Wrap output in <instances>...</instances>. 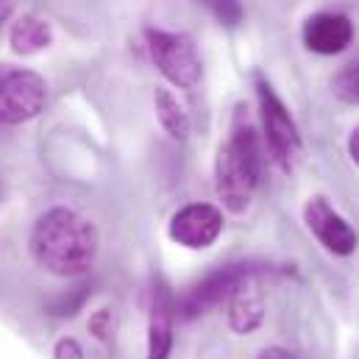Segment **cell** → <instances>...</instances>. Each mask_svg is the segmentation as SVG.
<instances>
[{"label":"cell","mask_w":359,"mask_h":359,"mask_svg":"<svg viewBox=\"0 0 359 359\" xmlns=\"http://www.w3.org/2000/svg\"><path fill=\"white\" fill-rule=\"evenodd\" d=\"M31 257L59 278H79L95 265L97 231L81 212L53 206L42 212L31 229Z\"/></svg>","instance_id":"6da1fadb"},{"label":"cell","mask_w":359,"mask_h":359,"mask_svg":"<svg viewBox=\"0 0 359 359\" xmlns=\"http://www.w3.org/2000/svg\"><path fill=\"white\" fill-rule=\"evenodd\" d=\"M262 165H265V156L257 137V126L251 123L248 109L240 103L231 123V134L220 145L215 159V187L223 206L231 215L248 212L262 179Z\"/></svg>","instance_id":"7a4b0ae2"},{"label":"cell","mask_w":359,"mask_h":359,"mask_svg":"<svg viewBox=\"0 0 359 359\" xmlns=\"http://www.w3.org/2000/svg\"><path fill=\"white\" fill-rule=\"evenodd\" d=\"M257 97H259V117H262L265 145H268L273 162L284 173H290L298 165L301 151H304L298 126H295L290 109L284 106V100L276 95L270 81H265L262 76H257Z\"/></svg>","instance_id":"3957f363"},{"label":"cell","mask_w":359,"mask_h":359,"mask_svg":"<svg viewBox=\"0 0 359 359\" xmlns=\"http://www.w3.org/2000/svg\"><path fill=\"white\" fill-rule=\"evenodd\" d=\"M145 42L151 50L154 65L159 73L179 90H192L201 81L203 65L198 56V48L192 36L181 31H165V28H145Z\"/></svg>","instance_id":"277c9868"},{"label":"cell","mask_w":359,"mask_h":359,"mask_svg":"<svg viewBox=\"0 0 359 359\" xmlns=\"http://www.w3.org/2000/svg\"><path fill=\"white\" fill-rule=\"evenodd\" d=\"M281 268L270 265V262H234L226 268L209 273L203 281H198L184 298L179 301V312L184 320H192L203 312H209L212 306L223 304L240 284L251 281V278H262V276H273Z\"/></svg>","instance_id":"5b68a950"},{"label":"cell","mask_w":359,"mask_h":359,"mask_svg":"<svg viewBox=\"0 0 359 359\" xmlns=\"http://www.w3.org/2000/svg\"><path fill=\"white\" fill-rule=\"evenodd\" d=\"M48 103V84L39 73L0 65V126H20L34 117Z\"/></svg>","instance_id":"8992f818"},{"label":"cell","mask_w":359,"mask_h":359,"mask_svg":"<svg viewBox=\"0 0 359 359\" xmlns=\"http://www.w3.org/2000/svg\"><path fill=\"white\" fill-rule=\"evenodd\" d=\"M304 223L318 237V243L326 251H332L334 257H348V254L357 251V231L351 229V223L323 195L306 198V203H304Z\"/></svg>","instance_id":"52a82bcc"},{"label":"cell","mask_w":359,"mask_h":359,"mask_svg":"<svg viewBox=\"0 0 359 359\" xmlns=\"http://www.w3.org/2000/svg\"><path fill=\"white\" fill-rule=\"evenodd\" d=\"M168 234L184 248H209L223 234V212L212 203H189L170 217Z\"/></svg>","instance_id":"ba28073f"},{"label":"cell","mask_w":359,"mask_h":359,"mask_svg":"<svg viewBox=\"0 0 359 359\" xmlns=\"http://www.w3.org/2000/svg\"><path fill=\"white\" fill-rule=\"evenodd\" d=\"M301 36H304L306 50L320 53V56H334V53H343L354 42V25L346 14L320 11L304 22Z\"/></svg>","instance_id":"9c48e42d"},{"label":"cell","mask_w":359,"mask_h":359,"mask_svg":"<svg viewBox=\"0 0 359 359\" xmlns=\"http://www.w3.org/2000/svg\"><path fill=\"white\" fill-rule=\"evenodd\" d=\"M173 318L176 304L170 287L159 278L151 290V315H148V359H170L173 348Z\"/></svg>","instance_id":"30bf717a"},{"label":"cell","mask_w":359,"mask_h":359,"mask_svg":"<svg viewBox=\"0 0 359 359\" xmlns=\"http://www.w3.org/2000/svg\"><path fill=\"white\" fill-rule=\"evenodd\" d=\"M257 278L240 284L229 298H226V315H229V326L237 334H251L262 326L265 320V298L254 284Z\"/></svg>","instance_id":"8fae6325"},{"label":"cell","mask_w":359,"mask_h":359,"mask_svg":"<svg viewBox=\"0 0 359 359\" xmlns=\"http://www.w3.org/2000/svg\"><path fill=\"white\" fill-rule=\"evenodd\" d=\"M50 42H53V28L48 20L36 14H22L8 31V45L17 56L42 53L45 48H50Z\"/></svg>","instance_id":"7c38bea8"},{"label":"cell","mask_w":359,"mask_h":359,"mask_svg":"<svg viewBox=\"0 0 359 359\" xmlns=\"http://www.w3.org/2000/svg\"><path fill=\"white\" fill-rule=\"evenodd\" d=\"M154 106H156V117L162 123V128L173 137V140H187L189 137V117L184 111V106L179 103V97L165 87L154 90Z\"/></svg>","instance_id":"4fadbf2b"},{"label":"cell","mask_w":359,"mask_h":359,"mask_svg":"<svg viewBox=\"0 0 359 359\" xmlns=\"http://www.w3.org/2000/svg\"><path fill=\"white\" fill-rule=\"evenodd\" d=\"M332 92L343 103L359 106V53L332 79Z\"/></svg>","instance_id":"5bb4252c"},{"label":"cell","mask_w":359,"mask_h":359,"mask_svg":"<svg viewBox=\"0 0 359 359\" xmlns=\"http://www.w3.org/2000/svg\"><path fill=\"white\" fill-rule=\"evenodd\" d=\"M201 3H203V6L215 14V20H217L220 25H226V28L240 25L243 17H245V8H243L240 0H201Z\"/></svg>","instance_id":"9a60e30c"},{"label":"cell","mask_w":359,"mask_h":359,"mask_svg":"<svg viewBox=\"0 0 359 359\" xmlns=\"http://www.w3.org/2000/svg\"><path fill=\"white\" fill-rule=\"evenodd\" d=\"M90 332L97 340H109L111 337V312L109 309H97L90 318Z\"/></svg>","instance_id":"2e32d148"},{"label":"cell","mask_w":359,"mask_h":359,"mask_svg":"<svg viewBox=\"0 0 359 359\" xmlns=\"http://www.w3.org/2000/svg\"><path fill=\"white\" fill-rule=\"evenodd\" d=\"M53 359H87L84 357V348L79 346V340L73 337H62L53 348Z\"/></svg>","instance_id":"e0dca14e"},{"label":"cell","mask_w":359,"mask_h":359,"mask_svg":"<svg viewBox=\"0 0 359 359\" xmlns=\"http://www.w3.org/2000/svg\"><path fill=\"white\" fill-rule=\"evenodd\" d=\"M257 359H298L295 354H290L287 348H278V346H273V348H265V351H259V357Z\"/></svg>","instance_id":"ac0fdd59"},{"label":"cell","mask_w":359,"mask_h":359,"mask_svg":"<svg viewBox=\"0 0 359 359\" xmlns=\"http://www.w3.org/2000/svg\"><path fill=\"white\" fill-rule=\"evenodd\" d=\"M348 154H351V159L359 165V126L351 131V137H348Z\"/></svg>","instance_id":"d6986e66"},{"label":"cell","mask_w":359,"mask_h":359,"mask_svg":"<svg viewBox=\"0 0 359 359\" xmlns=\"http://www.w3.org/2000/svg\"><path fill=\"white\" fill-rule=\"evenodd\" d=\"M11 11H14V3L11 0H0V25L11 17Z\"/></svg>","instance_id":"ffe728a7"}]
</instances>
